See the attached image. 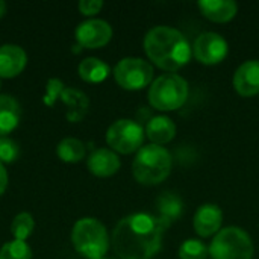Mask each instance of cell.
Masks as SVG:
<instances>
[{
    "label": "cell",
    "instance_id": "5bb4252c",
    "mask_svg": "<svg viewBox=\"0 0 259 259\" xmlns=\"http://www.w3.org/2000/svg\"><path fill=\"white\" fill-rule=\"evenodd\" d=\"M87 165L91 175L97 178H109L120 170L121 162L115 152L109 149H97L90 155Z\"/></svg>",
    "mask_w": 259,
    "mask_h": 259
},
{
    "label": "cell",
    "instance_id": "4dcf8cb0",
    "mask_svg": "<svg viewBox=\"0 0 259 259\" xmlns=\"http://www.w3.org/2000/svg\"><path fill=\"white\" fill-rule=\"evenodd\" d=\"M102 259H105V258H102Z\"/></svg>",
    "mask_w": 259,
    "mask_h": 259
},
{
    "label": "cell",
    "instance_id": "484cf974",
    "mask_svg": "<svg viewBox=\"0 0 259 259\" xmlns=\"http://www.w3.org/2000/svg\"><path fill=\"white\" fill-rule=\"evenodd\" d=\"M64 90H65V88H64L62 80H59V79H56V77L49 79L47 83H46V94H44V99H42L44 105L53 106L55 102L62 96Z\"/></svg>",
    "mask_w": 259,
    "mask_h": 259
},
{
    "label": "cell",
    "instance_id": "44dd1931",
    "mask_svg": "<svg viewBox=\"0 0 259 259\" xmlns=\"http://www.w3.org/2000/svg\"><path fill=\"white\" fill-rule=\"evenodd\" d=\"M56 155L64 162H79L85 158V144L77 138H64L56 146Z\"/></svg>",
    "mask_w": 259,
    "mask_h": 259
},
{
    "label": "cell",
    "instance_id": "4fadbf2b",
    "mask_svg": "<svg viewBox=\"0 0 259 259\" xmlns=\"http://www.w3.org/2000/svg\"><path fill=\"white\" fill-rule=\"evenodd\" d=\"M27 64L26 52L15 44H5L0 47V77L18 76Z\"/></svg>",
    "mask_w": 259,
    "mask_h": 259
},
{
    "label": "cell",
    "instance_id": "9c48e42d",
    "mask_svg": "<svg viewBox=\"0 0 259 259\" xmlns=\"http://www.w3.org/2000/svg\"><path fill=\"white\" fill-rule=\"evenodd\" d=\"M228 41L217 32H203L193 44L194 58L205 65L220 64L228 56Z\"/></svg>",
    "mask_w": 259,
    "mask_h": 259
},
{
    "label": "cell",
    "instance_id": "7a4b0ae2",
    "mask_svg": "<svg viewBox=\"0 0 259 259\" xmlns=\"http://www.w3.org/2000/svg\"><path fill=\"white\" fill-rule=\"evenodd\" d=\"M144 52L156 67L173 73L190 62L193 47L181 30L156 26L144 36Z\"/></svg>",
    "mask_w": 259,
    "mask_h": 259
},
{
    "label": "cell",
    "instance_id": "52a82bcc",
    "mask_svg": "<svg viewBox=\"0 0 259 259\" xmlns=\"http://www.w3.org/2000/svg\"><path fill=\"white\" fill-rule=\"evenodd\" d=\"M146 132L143 126L129 118H120L114 121L106 131V143L108 146L123 155L134 153L143 147Z\"/></svg>",
    "mask_w": 259,
    "mask_h": 259
},
{
    "label": "cell",
    "instance_id": "603a6c76",
    "mask_svg": "<svg viewBox=\"0 0 259 259\" xmlns=\"http://www.w3.org/2000/svg\"><path fill=\"white\" fill-rule=\"evenodd\" d=\"M209 256V247H206L202 241L191 238L185 240L179 247L181 259H206Z\"/></svg>",
    "mask_w": 259,
    "mask_h": 259
},
{
    "label": "cell",
    "instance_id": "6da1fadb",
    "mask_svg": "<svg viewBox=\"0 0 259 259\" xmlns=\"http://www.w3.org/2000/svg\"><path fill=\"white\" fill-rule=\"evenodd\" d=\"M164 225L146 212L123 217L112 231V247L120 259H152L162 247Z\"/></svg>",
    "mask_w": 259,
    "mask_h": 259
},
{
    "label": "cell",
    "instance_id": "cb8c5ba5",
    "mask_svg": "<svg viewBox=\"0 0 259 259\" xmlns=\"http://www.w3.org/2000/svg\"><path fill=\"white\" fill-rule=\"evenodd\" d=\"M30 247L24 241H8L0 249V259H30Z\"/></svg>",
    "mask_w": 259,
    "mask_h": 259
},
{
    "label": "cell",
    "instance_id": "ac0fdd59",
    "mask_svg": "<svg viewBox=\"0 0 259 259\" xmlns=\"http://www.w3.org/2000/svg\"><path fill=\"white\" fill-rule=\"evenodd\" d=\"M61 100L67 106L68 121L76 123V121H80L87 115L88 108H90V100L85 93H82L76 88H65L61 96Z\"/></svg>",
    "mask_w": 259,
    "mask_h": 259
},
{
    "label": "cell",
    "instance_id": "2e32d148",
    "mask_svg": "<svg viewBox=\"0 0 259 259\" xmlns=\"http://www.w3.org/2000/svg\"><path fill=\"white\" fill-rule=\"evenodd\" d=\"M144 132L152 144L162 146L170 143L176 137V124L170 117L156 115L149 120Z\"/></svg>",
    "mask_w": 259,
    "mask_h": 259
},
{
    "label": "cell",
    "instance_id": "ba28073f",
    "mask_svg": "<svg viewBox=\"0 0 259 259\" xmlns=\"http://www.w3.org/2000/svg\"><path fill=\"white\" fill-rule=\"evenodd\" d=\"M114 77L123 90H143L153 79V67L143 58H123L114 68Z\"/></svg>",
    "mask_w": 259,
    "mask_h": 259
},
{
    "label": "cell",
    "instance_id": "7c38bea8",
    "mask_svg": "<svg viewBox=\"0 0 259 259\" xmlns=\"http://www.w3.org/2000/svg\"><path fill=\"white\" fill-rule=\"evenodd\" d=\"M234 90L241 97H253L259 94V61L250 59L243 62L232 79Z\"/></svg>",
    "mask_w": 259,
    "mask_h": 259
},
{
    "label": "cell",
    "instance_id": "9a60e30c",
    "mask_svg": "<svg viewBox=\"0 0 259 259\" xmlns=\"http://www.w3.org/2000/svg\"><path fill=\"white\" fill-rule=\"evenodd\" d=\"M197 6L202 14L214 23H228L238 12V5L234 0H200Z\"/></svg>",
    "mask_w": 259,
    "mask_h": 259
},
{
    "label": "cell",
    "instance_id": "f546056e",
    "mask_svg": "<svg viewBox=\"0 0 259 259\" xmlns=\"http://www.w3.org/2000/svg\"><path fill=\"white\" fill-rule=\"evenodd\" d=\"M0 88H2V77H0Z\"/></svg>",
    "mask_w": 259,
    "mask_h": 259
},
{
    "label": "cell",
    "instance_id": "83f0119b",
    "mask_svg": "<svg viewBox=\"0 0 259 259\" xmlns=\"http://www.w3.org/2000/svg\"><path fill=\"white\" fill-rule=\"evenodd\" d=\"M6 187H8V171L5 165L0 162V196L6 191Z\"/></svg>",
    "mask_w": 259,
    "mask_h": 259
},
{
    "label": "cell",
    "instance_id": "d6986e66",
    "mask_svg": "<svg viewBox=\"0 0 259 259\" xmlns=\"http://www.w3.org/2000/svg\"><path fill=\"white\" fill-rule=\"evenodd\" d=\"M21 108L20 103L8 94L0 96V137L11 134L20 121Z\"/></svg>",
    "mask_w": 259,
    "mask_h": 259
},
{
    "label": "cell",
    "instance_id": "d4e9b609",
    "mask_svg": "<svg viewBox=\"0 0 259 259\" xmlns=\"http://www.w3.org/2000/svg\"><path fill=\"white\" fill-rule=\"evenodd\" d=\"M20 155L17 141L9 137H0V162H14Z\"/></svg>",
    "mask_w": 259,
    "mask_h": 259
},
{
    "label": "cell",
    "instance_id": "7402d4cb",
    "mask_svg": "<svg viewBox=\"0 0 259 259\" xmlns=\"http://www.w3.org/2000/svg\"><path fill=\"white\" fill-rule=\"evenodd\" d=\"M35 229V220L29 212H20L11 223V232L18 241H26Z\"/></svg>",
    "mask_w": 259,
    "mask_h": 259
},
{
    "label": "cell",
    "instance_id": "30bf717a",
    "mask_svg": "<svg viewBox=\"0 0 259 259\" xmlns=\"http://www.w3.org/2000/svg\"><path fill=\"white\" fill-rule=\"evenodd\" d=\"M76 41L79 47L85 49H99L106 46L112 38V27L108 21L91 18L80 23L76 27Z\"/></svg>",
    "mask_w": 259,
    "mask_h": 259
},
{
    "label": "cell",
    "instance_id": "8992f818",
    "mask_svg": "<svg viewBox=\"0 0 259 259\" xmlns=\"http://www.w3.org/2000/svg\"><path fill=\"white\" fill-rule=\"evenodd\" d=\"M253 253L255 247L250 235L238 226L220 229L209 246L212 259H252Z\"/></svg>",
    "mask_w": 259,
    "mask_h": 259
},
{
    "label": "cell",
    "instance_id": "8fae6325",
    "mask_svg": "<svg viewBox=\"0 0 259 259\" xmlns=\"http://www.w3.org/2000/svg\"><path fill=\"white\" fill-rule=\"evenodd\" d=\"M194 231L200 238H209L222 229L223 211L215 203H203L194 214Z\"/></svg>",
    "mask_w": 259,
    "mask_h": 259
},
{
    "label": "cell",
    "instance_id": "3957f363",
    "mask_svg": "<svg viewBox=\"0 0 259 259\" xmlns=\"http://www.w3.org/2000/svg\"><path fill=\"white\" fill-rule=\"evenodd\" d=\"M171 167L173 158L170 152L162 146L149 144L138 150L132 162V173L141 185H158L170 176Z\"/></svg>",
    "mask_w": 259,
    "mask_h": 259
},
{
    "label": "cell",
    "instance_id": "ffe728a7",
    "mask_svg": "<svg viewBox=\"0 0 259 259\" xmlns=\"http://www.w3.org/2000/svg\"><path fill=\"white\" fill-rule=\"evenodd\" d=\"M77 71L82 80L90 82V83H99V82H103L109 76L111 68L105 61L99 58H87L79 64Z\"/></svg>",
    "mask_w": 259,
    "mask_h": 259
},
{
    "label": "cell",
    "instance_id": "4316f807",
    "mask_svg": "<svg viewBox=\"0 0 259 259\" xmlns=\"http://www.w3.org/2000/svg\"><path fill=\"white\" fill-rule=\"evenodd\" d=\"M103 8L102 0H80L79 2V11L83 15H96Z\"/></svg>",
    "mask_w": 259,
    "mask_h": 259
},
{
    "label": "cell",
    "instance_id": "5b68a950",
    "mask_svg": "<svg viewBox=\"0 0 259 259\" xmlns=\"http://www.w3.org/2000/svg\"><path fill=\"white\" fill-rule=\"evenodd\" d=\"M188 82L182 76L176 73H167L161 74L152 82L147 99L150 106L155 109L170 112L184 106L188 99Z\"/></svg>",
    "mask_w": 259,
    "mask_h": 259
},
{
    "label": "cell",
    "instance_id": "f1b7e54d",
    "mask_svg": "<svg viewBox=\"0 0 259 259\" xmlns=\"http://www.w3.org/2000/svg\"><path fill=\"white\" fill-rule=\"evenodd\" d=\"M5 12H6V5H5V2L0 0V18L5 15Z\"/></svg>",
    "mask_w": 259,
    "mask_h": 259
},
{
    "label": "cell",
    "instance_id": "277c9868",
    "mask_svg": "<svg viewBox=\"0 0 259 259\" xmlns=\"http://www.w3.org/2000/svg\"><path fill=\"white\" fill-rule=\"evenodd\" d=\"M71 243L77 253L88 259H102L109 249L106 228L93 217L76 222L71 231Z\"/></svg>",
    "mask_w": 259,
    "mask_h": 259
},
{
    "label": "cell",
    "instance_id": "e0dca14e",
    "mask_svg": "<svg viewBox=\"0 0 259 259\" xmlns=\"http://www.w3.org/2000/svg\"><path fill=\"white\" fill-rule=\"evenodd\" d=\"M156 211H158V219L164 225L165 229L170 228L171 223L181 219L182 211H184V203L179 196L175 193H162L156 199Z\"/></svg>",
    "mask_w": 259,
    "mask_h": 259
}]
</instances>
